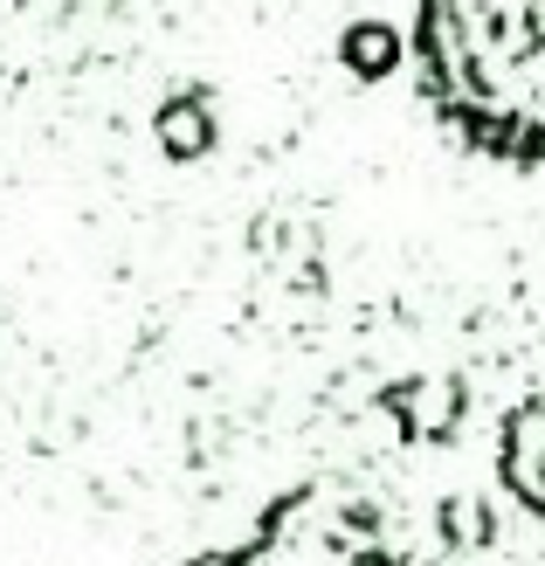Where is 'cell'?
<instances>
[{
    "mask_svg": "<svg viewBox=\"0 0 545 566\" xmlns=\"http://www.w3.org/2000/svg\"><path fill=\"white\" fill-rule=\"evenodd\" d=\"M193 566H421V559L380 546V532L359 525V512H346L338 497L304 491L263 525V539L214 553V559H193Z\"/></svg>",
    "mask_w": 545,
    "mask_h": 566,
    "instance_id": "7a4b0ae2",
    "label": "cell"
},
{
    "mask_svg": "<svg viewBox=\"0 0 545 566\" xmlns=\"http://www.w3.org/2000/svg\"><path fill=\"white\" fill-rule=\"evenodd\" d=\"M504 476L525 504L545 512V401H532L518 421H511V442H504Z\"/></svg>",
    "mask_w": 545,
    "mask_h": 566,
    "instance_id": "3957f363",
    "label": "cell"
},
{
    "mask_svg": "<svg viewBox=\"0 0 545 566\" xmlns=\"http://www.w3.org/2000/svg\"><path fill=\"white\" fill-rule=\"evenodd\" d=\"M421 91L491 159H545V0H421Z\"/></svg>",
    "mask_w": 545,
    "mask_h": 566,
    "instance_id": "6da1fadb",
    "label": "cell"
}]
</instances>
